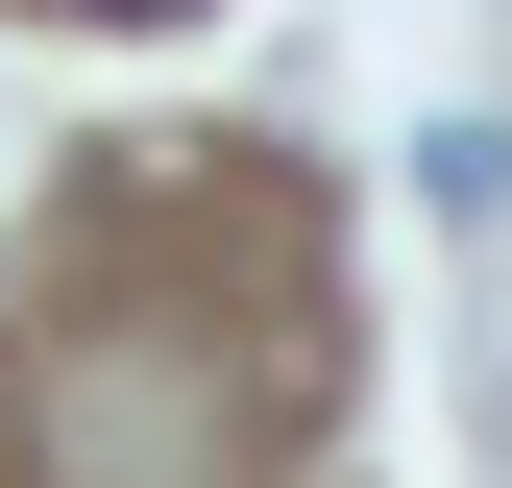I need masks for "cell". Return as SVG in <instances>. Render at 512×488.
Listing matches in <instances>:
<instances>
[{"label": "cell", "instance_id": "obj_1", "mask_svg": "<svg viewBox=\"0 0 512 488\" xmlns=\"http://www.w3.org/2000/svg\"><path fill=\"white\" fill-rule=\"evenodd\" d=\"M74 25H171V0H74Z\"/></svg>", "mask_w": 512, "mask_h": 488}, {"label": "cell", "instance_id": "obj_2", "mask_svg": "<svg viewBox=\"0 0 512 488\" xmlns=\"http://www.w3.org/2000/svg\"><path fill=\"white\" fill-rule=\"evenodd\" d=\"M0 415H25V391H0Z\"/></svg>", "mask_w": 512, "mask_h": 488}]
</instances>
